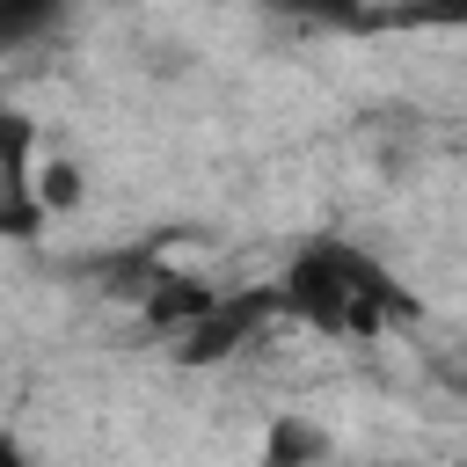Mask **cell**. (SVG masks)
Returning a JSON list of instances; mask_svg holds the SVG:
<instances>
[{
    "instance_id": "cell-1",
    "label": "cell",
    "mask_w": 467,
    "mask_h": 467,
    "mask_svg": "<svg viewBox=\"0 0 467 467\" xmlns=\"http://www.w3.org/2000/svg\"><path fill=\"white\" fill-rule=\"evenodd\" d=\"M270 306H277V321H299L336 343H372V336L416 321V292L350 234H306L285 255V270L270 277Z\"/></svg>"
},
{
    "instance_id": "cell-2",
    "label": "cell",
    "mask_w": 467,
    "mask_h": 467,
    "mask_svg": "<svg viewBox=\"0 0 467 467\" xmlns=\"http://www.w3.org/2000/svg\"><path fill=\"white\" fill-rule=\"evenodd\" d=\"M277 321V306H270V285H241V292H219L182 336H175V358L182 365H226L234 350H248L263 328Z\"/></svg>"
},
{
    "instance_id": "cell-3",
    "label": "cell",
    "mask_w": 467,
    "mask_h": 467,
    "mask_svg": "<svg viewBox=\"0 0 467 467\" xmlns=\"http://www.w3.org/2000/svg\"><path fill=\"white\" fill-rule=\"evenodd\" d=\"M44 204H36V117L0 109V241H36Z\"/></svg>"
},
{
    "instance_id": "cell-4",
    "label": "cell",
    "mask_w": 467,
    "mask_h": 467,
    "mask_svg": "<svg viewBox=\"0 0 467 467\" xmlns=\"http://www.w3.org/2000/svg\"><path fill=\"white\" fill-rule=\"evenodd\" d=\"M139 314L153 321V328H168V336H182L212 299H219V285H204V277H190V270H161V263H146L139 270Z\"/></svg>"
},
{
    "instance_id": "cell-5",
    "label": "cell",
    "mask_w": 467,
    "mask_h": 467,
    "mask_svg": "<svg viewBox=\"0 0 467 467\" xmlns=\"http://www.w3.org/2000/svg\"><path fill=\"white\" fill-rule=\"evenodd\" d=\"M328 460V431L314 423V416H277L270 423V438H263V467H321Z\"/></svg>"
},
{
    "instance_id": "cell-6",
    "label": "cell",
    "mask_w": 467,
    "mask_h": 467,
    "mask_svg": "<svg viewBox=\"0 0 467 467\" xmlns=\"http://www.w3.org/2000/svg\"><path fill=\"white\" fill-rule=\"evenodd\" d=\"M36 204H44V219L80 212L88 204V168L66 161V153H36Z\"/></svg>"
},
{
    "instance_id": "cell-7",
    "label": "cell",
    "mask_w": 467,
    "mask_h": 467,
    "mask_svg": "<svg viewBox=\"0 0 467 467\" xmlns=\"http://www.w3.org/2000/svg\"><path fill=\"white\" fill-rule=\"evenodd\" d=\"M66 0H0V44H36L44 29H58Z\"/></svg>"
},
{
    "instance_id": "cell-8",
    "label": "cell",
    "mask_w": 467,
    "mask_h": 467,
    "mask_svg": "<svg viewBox=\"0 0 467 467\" xmlns=\"http://www.w3.org/2000/svg\"><path fill=\"white\" fill-rule=\"evenodd\" d=\"M270 7L292 15V22H321V29H365L372 22L365 0H270Z\"/></svg>"
},
{
    "instance_id": "cell-9",
    "label": "cell",
    "mask_w": 467,
    "mask_h": 467,
    "mask_svg": "<svg viewBox=\"0 0 467 467\" xmlns=\"http://www.w3.org/2000/svg\"><path fill=\"white\" fill-rule=\"evenodd\" d=\"M467 15V0H409V7H387V15H372V22H394V29H409V22H438V29H452Z\"/></svg>"
},
{
    "instance_id": "cell-10",
    "label": "cell",
    "mask_w": 467,
    "mask_h": 467,
    "mask_svg": "<svg viewBox=\"0 0 467 467\" xmlns=\"http://www.w3.org/2000/svg\"><path fill=\"white\" fill-rule=\"evenodd\" d=\"M0 467H36V460H29V452H22V445H15L7 431H0Z\"/></svg>"
}]
</instances>
